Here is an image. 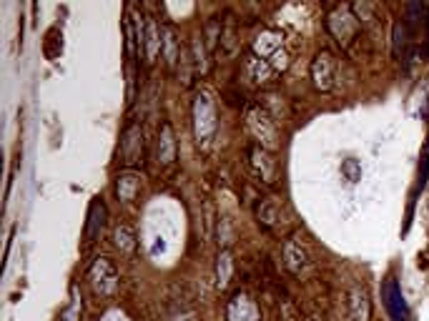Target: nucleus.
<instances>
[{"label": "nucleus", "mask_w": 429, "mask_h": 321, "mask_svg": "<svg viewBox=\"0 0 429 321\" xmlns=\"http://www.w3.org/2000/svg\"><path fill=\"white\" fill-rule=\"evenodd\" d=\"M326 30L334 35V41L339 43L341 48H349L354 38H359L361 23L354 15L352 6H339L334 8L332 13H329V18H326Z\"/></svg>", "instance_id": "nucleus-1"}, {"label": "nucleus", "mask_w": 429, "mask_h": 321, "mask_svg": "<svg viewBox=\"0 0 429 321\" xmlns=\"http://www.w3.org/2000/svg\"><path fill=\"white\" fill-rule=\"evenodd\" d=\"M216 116H214V105H211V98L208 93H196L194 98V128H196V141L199 146H208V141L216 131Z\"/></svg>", "instance_id": "nucleus-2"}, {"label": "nucleus", "mask_w": 429, "mask_h": 321, "mask_svg": "<svg viewBox=\"0 0 429 321\" xmlns=\"http://www.w3.org/2000/svg\"><path fill=\"white\" fill-rule=\"evenodd\" d=\"M381 301H384V309L392 316V321H412L407 301H404V293H401L399 281L395 276H387V279L381 281Z\"/></svg>", "instance_id": "nucleus-3"}, {"label": "nucleus", "mask_w": 429, "mask_h": 321, "mask_svg": "<svg viewBox=\"0 0 429 321\" xmlns=\"http://www.w3.org/2000/svg\"><path fill=\"white\" fill-rule=\"evenodd\" d=\"M121 158L126 166H139L143 160V131L139 123H128L121 136Z\"/></svg>", "instance_id": "nucleus-4"}, {"label": "nucleus", "mask_w": 429, "mask_h": 321, "mask_svg": "<svg viewBox=\"0 0 429 321\" xmlns=\"http://www.w3.org/2000/svg\"><path fill=\"white\" fill-rule=\"evenodd\" d=\"M88 279L93 281V287H96L98 293L111 296L118 287V271L111 258H96V264L90 266L88 271Z\"/></svg>", "instance_id": "nucleus-5"}, {"label": "nucleus", "mask_w": 429, "mask_h": 321, "mask_svg": "<svg viewBox=\"0 0 429 321\" xmlns=\"http://www.w3.org/2000/svg\"><path fill=\"white\" fill-rule=\"evenodd\" d=\"M334 70H337V61L329 50H319L317 58L312 61V81L317 91H332L334 88Z\"/></svg>", "instance_id": "nucleus-6"}, {"label": "nucleus", "mask_w": 429, "mask_h": 321, "mask_svg": "<svg viewBox=\"0 0 429 321\" xmlns=\"http://www.w3.org/2000/svg\"><path fill=\"white\" fill-rule=\"evenodd\" d=\"M249 128H251V133L257 136L259 143H261V148L277 146V138H279L277 123H274L261 108H254V111L249 113Z\"/></svg>", "instance_id": "nucleus-7"}, {"label": "nucleus", "mask_w": 429, "mask_h": 321, "mask_svg": "<svg viewBox=\"0 0 429 321\" xmlns=\"http://www.w3.org/2000/svg\"><path fill=\"white\" fill-rule=\"evenodd\" d=\"M249 158H251V168L261 176V181L263 183H274V178H277L279 171H277V160H271L269 151L261 148V146H251Z\"/></svg>", "instance_id": "nucleus-8"}, {"label": "nucleus", "mask_w": 429, "mask_h": 321, "mask_svg": "<svg viewBox=\"0 0 429 321\" xmlns=\"http://www.w3.org/2000/svg\"><path fill=\"white\" fill-rule=\"evenodd\" d=\"M257 218H259V224L269 231L281 226L284 224V209H281V201H277V198H263V201H259Z\"/></svg>", "instance_id": "nucleus-9"}, {"label": "nucleus", "mask_w": 429, "mask_h": 321, "mask_svg": "<svg viewBox=\"0 0 429 321\" xmlns=\"http://www.w3.org/2000/svg\"><path fill=\"white\" fill-rule=\"evenodd\" d=\"M103 224H106V206L101 203V198H96L93 201V206H90L88 211V224H86V244H93L96 241V236L103 231Z\"/></svg>", "instance_id": "nucleus-10"}, {"label": "nucleus", "mask_w": 429, "mask_h": 321, "mask_svg": "<svg viewBox=\"0 0 429 321\" xmlns=\"http://www.w3.org/2000/svg\"><path fill=\"white\" fill-rule=\"evenodd\" d=\"M173 158H176V138H173V128H171V123H163V126H161V133H159V163L168 166V163H173Z\"/></svg>", "instance_id": "nucleus-11"}, {"label": "nucleus", "mask_w": 429, "mask_h": 321, "mask_svg": "<svg viewBox=\"0 0 429 321\" xmlns=\"http://www.w3.org/2000/svg\"><path fill=\"white\" fill-rule=\"evenodd\" d=\"M163 56H166L168 68H176V63H179L181 56H183V48H181L179 35H176V30H173L171 25L163 30Z\"/></svg>", "instance_id": "nucleus-12"}, {"label": "nucleus", "mask_w": 429, "mask_h": 321, "mask_svg": "<svg viewBox=\"0 0 429 321\" xmlns=\"http://www.w3.org/2000/svg\"><path fill=\"white\" fill-rule=\"evenodd\" d=\"M139 189H141L139 176H133V174L118 176L116 191H118V198H121V201H133L136 194H139Z\"/></svg>", "instance_id": "nucleus-13"}, {"label": "nucleus", "mask_w": 429, "mask_h": 321, "mask_svg": "<svg viewBox=\"0 0 429 321\" xmlns=\"http://www.w3.org/2000/svg\"><path fill=\"white\" fill-rule=\"evenodd\" d=\"M231 273H234V261H231V253L221 251L219 253V264H216V284H219V289L229 287Z\"/></svg>", "instance_id": "nucleus-14"}, {"label": "nucleus", "mask_w": 429, "mask_h": 321, "mask_svg": "<svg viewBox=\"0 0 429 321\" xmlns=\"http://www.w3.org/2000/svg\"><path fill=\"white\" fill-rule=\"evenodd\" d=\"M191 53H194V70L196 76H206L208 63H206V43H203V35H196L194 43H191Z\"/></svg>", "instance_id": "nucleus-15"}, {"label": "nucleus", "mask_w": 429, "mask_h": 321, "mask_svg": "<svg viewBox=\"0 0 429 321\" xmlns=\"http://www.w3.org/2000/svg\"><path fill=\"white\" fill-rule=\"evenodd\" d=\"M352 316L354 321H367L369 319V301H367V293L364 291H352Z\"/></svg>", "instance_id": "nucleus-16"}, {"label": "nucleus", "mask_w": 429, "mask_h": 321, "mask_svg": "<svg viewBox=\"0 0 429 321\" xmlns=\"http://www.w3.org/2000/svg\"><path fill=\"white\" fill-rule=\"evenodd\" d=\"M341 176H344L349 183H357L361 178V166L354 158H346L344 163H341Z\"/></svg>", "instance_id": "nucleus-17"}]
</instances>
